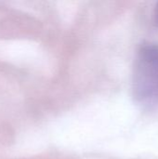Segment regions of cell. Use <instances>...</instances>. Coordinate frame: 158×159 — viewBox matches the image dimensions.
I'll return each instance as SVG.
<instances>
[{"label":"cell","mask_w":158,"mask_h":159,"mask_svg":"<svg viewBox=\"0 0 158 159\" xmlns=\"http://www.w3.org/2000/svg\"><path fill=\"white\" fill-rule=\"evenodd\" d=\"M133 90L136 99L144 104L158 103V46L141 48L134 69Z\"/></svg>","instance_id":"cell-1"},{"label":"cell","mask_w":158,"mask_h":159,"mask_svg":"<svg viewBox=\"0 0 158 159\" xmlns=\"http://www.w3.org/2000/svg\"><path fill=\"white\" fill-rule=\"evenodd\" d=\"M155 22H156V25L158 26V5L156 6V14H155Z\"/></svg>","instance_id":"cell-2"}]
</instances>
